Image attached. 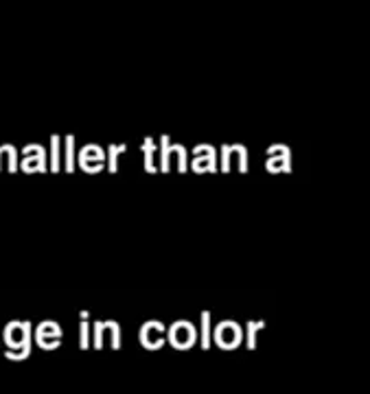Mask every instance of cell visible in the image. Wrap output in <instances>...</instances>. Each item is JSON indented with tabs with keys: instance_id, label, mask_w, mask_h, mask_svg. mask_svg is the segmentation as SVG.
<instances>
[{
	"instance_id": "11",
	"label": "cell",
	"mask_w": 370,
	"mask_h": 394,
	"mask_svg": "<svg viewBox=\"0 0 370 394\" xmlns=\"http://www.w3.org/2000/svg\"><path fill=\"white\" fill-rule=\"evenodd\" d=\"M125 149V145H119V147H110V171H117V156H119V151H123Z\"/></svg>"
},
{
	"instance_id": "4",
	"label": "cell",
	"mask_w": 370,
	"mask_h": 394,
	"mask_svg": "<svg viewBox=\"0 0 370 394\" xmlns=\"http://www.w3.org/2000/svg\"><path fill=\"white\" fill-rule=\"evenodd\" d=\"M167 340V329L163 322L158 320H151V322H145L143 329H141V342L147 351H158L160 346L165 344Z\"/></svg>"
},
{
	"instance_id": "12",
	"label": "cell",
	"mask_w": 370,
	"mask_h": 394,
	"mask_svg": "<svg viewBox=\"0 0 370 394\" xmlns=\"http://www.w3.org/2000/svg\"><path fill=\"white\" fill-rule=\"evenodd\" d=\"M59 169V138L53 136V171Z\"/></svg>"
},
{
	"instance_id": "13",
	"label": "cell",
	"mask_w": 370,
	"mask_h": 394,
	"mask_svg": "<svg viewBox=\"0 0 370 394\" xmlns=\"http://www.w3.org/2000/svg\"><path fill=\"white\" fill-rule=\"evenodd\" d=\"M66 145H68V156H66V169H68V171H73V136H68Z\"/></svg>"
},
{
	"instance_id": "5",
	"label": "cell",
	"mask_w": 370,
	"mask_h": 394,
	"mask_svg": "<svg viewBox=\"0 0 370 394\" xmlns=\"http://www.w3.org/2000/svg\"><path fill=\"white\" fill-rule=\"evenodd\" d=\"M35 340L42 349L46 351H53L59 346V340H62V329L57 327L55 322H42L37 327V333H35Z\"/></svg>"
},
{
	"instance_id": "6",
	"label": "cell",
	"mask_w": 370,
	"mask_h": 394,
	"mask_svg": "<svg viewBox=\"0 0 370 394\" xmlns=\"http://www.w3.org/2000/svg\"><path fill=\"white\" fill-rule=\"evenodd\" d=\"M202 349H211V313L202 311Z\"/></svg>"
},
{
	"instance_id": "9",
	"label": "cell",
	"mask_w": 370,
	"mask_h": 394,
	"mask_svg": "<svg viewBox=\"0 0 370 394\" xmlns=\"http://www.w3.org/2000/svg\"><path fill=\"white\" fill-rule=\"evenodd\" d=\"M108 331L112 333V349L119 351L121 349V327H119V322L108 320Z\"/></svg>"
},
{
	"instance_id": "7",
	"label": "cell",
	"mask_w": 370,
	"mask_h": 394,
	"mask_svg": "<svg viewBox=\"0 0 370 394\" xmlns=\"http://www.w3.org/2000/svg\"><path fill=\"white\" fill-rule=\"evenodd\" d=\"M79 346L88 349L90 346V324H88V311H81V327H79Z\"/></svg>"
},
{
	"instance_id": "1",
	"label": "cell",
	"mask_w": 370,
	"mask_h": 394,
	"mask_svg": "<svg viewBox=\"0 0 370 394\" xmlns=\"http://www.w3.org/2000/svg\"><path fill=\"white\" fill-rule=\"evenodd\" d=\"M7 340V357L9 359H25L31 353V324L29 322H11L5 329Z\"/></svg>"
},
{
	"instance_id": "10",
	"label": "cell",
	"mask_w": 370,
	"mask_h": 394,
	"mask_svg": "<svg viewBox=\"0 0 370 394\" xmlns=\"http://www.w3.org/2000/svg\"><path fill=\"white\" fill-rule=\"evenodd\" d=\"M95 349H103V333H105V322H95Z\"/></svg>"
},
{
	"instance_id": "3",
	"label": "cell",
	"mask_w": 370,
	"mask_h": 394,
	"mask_svg": "<svg viewBox=\"0 0 370 394\" xmlns=\"http://www.w3.org/2000/svg\"><path fill=\"white\" fill-rule=\"evenodd\" d=\"M215 340H217V344L221 346L224 351H233V349H237V346L241 344V340H243V329L239 327L237 322L226 320V322L217 324Z\"/></svg>"
},
{
	"instance_id": "8",
	"label": "cell",
	"mask_w": 370,
	"mask_h": 394,
	"mask_svg": "<svg viewBox=\"0 0 370 394\" xmlns=\"http://www.w3.org/2000/svg\"><path fill=\"white\" fill-rule=\"evenodd\" d=\"M265 327V322H248V349L252 351L257 346V333Z\"/></svg>"
},
{
	"instance_id": "2",
	"label": "cell",
	"mask_w": 370,
	"mask_h": 394,
	"mask_svg": "<svg viewBox=\"0 0 370 394\" xmlns=\"http://www.w3.org/2000/svg\"><path fill=\"white\" fill-rule=\"evenodd\" d=\"M167 340L175 346L178 351H189L197 340V331L191 322L180 320V322L171 324V329L167 331Z\"/></svg>"
},
{
	"instance_id": "14",
	"label": "cell",
	"mask_w": 370,
	"mask_h": 394,
	"mask_svg": "<svg viewBox=\"0 0 370 394\" xmlns=\"http://www.w3.org/2000/svg\"><path fill=\"white\" fill-rule=\"evenodd\" d=\"M5 149L9 151V169L13 171V169H16V149H13L11 145H7Z\"/></svg>"
}]
</instances>
